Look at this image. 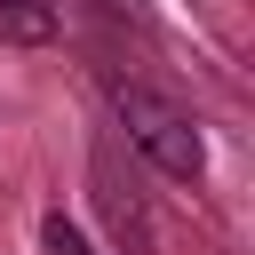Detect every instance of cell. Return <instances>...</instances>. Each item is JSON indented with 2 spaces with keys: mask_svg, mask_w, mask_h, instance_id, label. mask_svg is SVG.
Here are the masks:
<instances>
[{
  "mask_svg": "<svg viewBox=\"0 0 255 255\" xmlns=\"http://www.w3.org/2000/svg\"><path fill=\"white\" fill-rule=\"evenodd\" d=\"M104 104H112V120L128 128V143H135L159 175H175V183H199V175H207V143H199V128H191L183 104H167L159 88H143V80H128V72H104Z\"/></svg>",
  "mask_w": 255,
  "mask_h": 255,
  "instance_id": "cell-1",
  "label": "cell"
},
{
  "mask_svg": "<svg viewBox=\"0 0 255 255\" xmlns=\"http://www.w3.org/2000/svg\"><path fill=\"white\" fill-rule=\"evenodd\" d=\"M88 191H96V215H104V231H112V247H120V255H151V247H159L151 199L135 191V175L120 167V151H112V143H96V151H88Z\"/></svg>",
  "mask_w": 255,
  "mask_h": 255,
  "instance_id": "cell-2",
  "label": "cell"
},
{
  "mask_svg": "<svg viewBox=\"0 0 255 255\" xmlns=\"http://www.w3.org/2000/svg\"><path fill=\"white\" fill-rule=\"evenodd\" d=\"M56 40V0H0V48H40Z\"/></svg>",
  "mask_w": 255,
  "mask_h": 255,
  "instance_id": "cell-3",
  "label": "cell"
},
{
  "mask_svg": "<svg viewBox=\"0 0 255 255\" xmlns=\"http://www.w3.org/2000/svg\"><path fill=\"white\" fill-rule=\"evenodd\" d=\"M40 255H96V247H88V231H80V223L48 215V223H40Z\"/></svg>",
  "mask_w": 255,
  "mask_h": 255,
  "instance_id": "cell-4",
  "label": "cell"
},
{
  "mask_svg": "<svg viewBox=\"0 0 255 255\" xmlns=\"http://www.w3.org/2000/svg\"><path fill=\"white\" fill-rule=\"evenodd\" d=\"M104 8H120V16H135V0H104Z\"/></svg>",
  "mask_w": 255,
  "mask_h": 255,
  "instance_id": "cell-5",
  "label": "cell"
}]
</instances>
